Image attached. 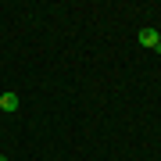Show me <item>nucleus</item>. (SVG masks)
I'll list each match as a JSON object with an SVG mask.
<instances>
[{"mask_svg":"<svg viewBox=\"0 0 161 161\" xmlns=\"http://www.w3.org/2000/svg\"><path fill=\"white\" fill-rule=\"evenodd\" d=\"M0 111H18V93H0Z\"/></svg>","mask_w":161,"mask_h":161,"instance_id":"f257e3e1","label":"nucleus"},{"mask_svg":"<svg viewBox=\"0 0 161 161\" xmlns=\"http://www.w3.org/2000/svg\"><path fill=\"white\" fill-rule=\"evenodd\" d=\"M140 43H143V47H154V50H158V29H140Z\"/></svg>","mask_w":161,"mask_h":161,"instance_id":"f03ea898","label":"nucleus"},{"mask_svg":"<svg viewBox=\"0 0 161 161\" xmlns=\"http://www.w3.org/2000/svg\"><path fill=\"white\" fill-rule=\"evenodd\" d=\"M158 50H161V29H158Z\"/></svg>","mask_w":161,"mask_h":161,"instance_id":"7ed1b4c3","label":"nucleus"},{"mask_svg":"<svg viewBox=\"0 0 161 161\" xmlns=\"http://www.w3.org/2000/svg\"><path fill=\"white\" fill-rule=\"evenodd\" d=\"M0 161H7V158H0Z\"/></svg>","mask_w":161,"mask_h":161,"instance_id":"20e7f679","label":"nucleus"}]
</instances>
